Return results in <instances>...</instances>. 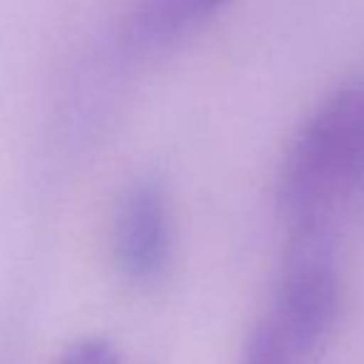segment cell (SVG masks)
Returning a JSON list of instances; mask_svg holds the SVG:
<instances>
[{"mask_svg":"<svg viewBox=\"0 0 364 364\" xmlns=\"http://www.w3.org/2000/svg\"><path fill=\"white\" fill-rule=\"evenodd\" d=\"M114 263L127 280L151 283L171 263L173 220L164 186L156 178H139L122 196L112 230Z\"/></svg>","mask_w":364,"mask_h":364,"instance_id":"3957f363","label":"cell"},{"mask_svg":"<svg viewBox=\"0 0 364 364\" xmlns=\"http://www.w3.org/2000/svg\"><path fill=\"white\" fill-rule=\"evenodd\" d=\"M203 20L198 0H139L132 30L144 48H168L196 30Z\"/></svg>","mask_w":364,"mask_h":364,"instance_id":"277c9868","label":"cell"},{"mask_svg":"<svg viewBox=\"0 0 364 364\" xmlns=\"http://www.w3.org/2000/svg\"><path fill=\"white\" fill-rule=\"evenodd\" d=\"M55 364H124L117 347L100 337H87L70 345Z\"/></svg>","mask_w":364,"mask_h":364,"instance_id":"8992f818","label":"cell"},{"mask_svg":"<svg viewBox=\"0 0 364 364\" xmlns=\"http://www.w3.org/2000/svg\"><path fill=\"white\" fill-rule=\"evenodd\" d=\"M364 183V80L342 85L292 136L278 168L275 206L285 228L335 223Z\"/></svg>","mask_w":364,"mask_h":364,"instance_id":"6da1fadb","label":"cell"},{"mask_svg":"<svg viewBox=\"0 0 364 364\" xmlns=\"http://www.w3.org/2000/svg\"><path fill=\"white\" fill-rule=\"evenodd\" d=\"M225 0H198V5H201V13L206 15V18H211L213 13L223 5Z\"/></svg>","mask_w":364,"mask_h":364,"instance_id":"52a82bcc","label":"cell"},{"mask_svg":"<svg viewBox=\"0 0 364 364\" xmlns=\"http://www.w3.org/2000/svg\"><path fill=\"white\" fill-rule=\"evenodd\" d=\"M238 364H302L268 320L258 322L240 347Z\"/></svg>","mask_w":364,"mask_h":364,"instance_id":"5b68a950","label":"cell"},{"mask_svg":"<svg viewBox=\"0 0 364 364\" xmlns=\"http://www.w3.org/2000/svg\"><path fill=\"white\" fill-rule=\"evenodd\" d=\"M285 230L273 310L265 320L305 362L320 355L340 322L342 275L337 225H295Z\"/></svg>","mask_w":364,"mask_h":364,"instance_id":"7a4b0ae2","label":"cell"}]
</instances>
